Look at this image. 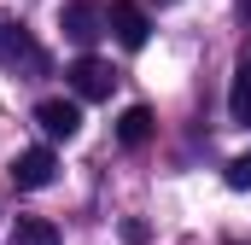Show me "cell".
I'll return each instance as SVG.
<instances>
[{
    "label": "cell",
    "mask_w": 251,
    "mask_h": 245,
    "mask_svg": "<svg viewBox=\"0 0 251 245\" xmlns=\"http://www.w3.org/2000/svg\"><path fill=\"white\" fill-rule=\"evenodd\" d=\"M228 187H240V193L251 187V152H240V158L228 164Z\"/></svg>",
    "instance_id": "30bf717a"
},
{
    "label": "cell",
    "mask_w": 251,
    "mask_h": 245,
    "mask_svg": "<svg viewBox=\"0 0 251 245\" xmlns=\"http://www.w3.org/2000/svg\"><path fill=\"white\" fill-rule=\"evenodd\" d=\"M35 122H41L47 140H76L82 134V105L76 99H41L35 105Z\"/></svg>",
    "instance_id": "7a4b0ae2"
},
{
    "label": "cell",
    "mask_w": 251,
    "mask_h": 245,
    "mask_svg": "<svg viewBox=\"0 0 251 245\" xmlns=\"http://www.w3.org/2000/svg\"><path fill=\"white\" fill-rule=\"evenodd\" d=\"M0 59L12 64V70H29V76H41V70H47V53H41L18 24H0Z\"/></svg>",
    "instance_id": "277c9868"
},
{
    "label": "cell",
    "mask_w": 251,
    "mask_h": 245,
    "mask_svg": "<svg viewBox=\"0 0 251 245\" xmlns=\"http://www.w3.org/2000/svg\"><path fill=\"white\" fill-rule=\"evenodd\" d=\"M53 175H59V158H53L47 146H29V152H18V164H12V181L29 187V193L53 187Z\"/></svg>",
    "instance_id": "5b68a950"
},
{
    "label": "cell",
    "mask_w": 251,
    "mask_h": 245,
    "mask_svg": "<svg viewBox=\"0 0 251 245\" xmlns=\"http://www.w3.org/2000/svg\"><path fill=\"white\" fill-rule=\"evenodd\" d=\"M12 245H59V228H53L47 216H24V222L12 228Z\"/></svg>",
    "instance_id": "ba28073f"
},
{
    "label": "cell",
    "mask_w": 251,
    "mask_h": 245,
    "mask_svg": "<svg viewBox=\"0 0 251 245\" xmlns=\"http://www.w3.org/2000/svg\"><path fill=\"white\" fill-rule=\"evenodd\" d=\"M70 76V88H76V99H111V64L94 59V53H82V59L64 70Z\"/></svg>",
    "instance_id": "3957f363"
},
{
    "label": "cell",
    "mask_w": 251,
    "mask_h": 245,
    "mask_svg": "<svg viewBox=\"0 0 251 245\" xmlns=\"http://www.w3.org/2000/svg\"><path fill=\"white\" fill-rule=\"evenodd\" d=\"M105 29L123 41L128 53H140L146 47V35H152V24H146V12L134 6V0H111V12H105Z\"/></svg>",
    "instance_id": "6da1fadb"
},
{
    "label": "cell",
    "mask_w": 251,
    "mask_h": 245,
    "mask_svg": "<svg viewBox=\"0 0 251 245\" xmlns=\"http://www.w3.org/2000/svg\"><path fill=\"white\" fill-rule=\"evenodd\" d=\"M228 111H234V122H251V64H240V70H234V88H228Z\"/></svg>",
    "instance_id": "9c48e42d"
},
{
    "label": "cell",
    "mask_w": 251,
    "mask_h": 245,
    "mask_svg": "<svg viewBox=\"0 0 251 245\" xmlns=\"http://www.w3.org/2000/svg\"><path fill=\"white\" fill-rule=\"evenodd\" d=\"M117 140H123V146H146V140H152V111H146V105H128L123 117H117Z\"/></svg>",
    "instance_id": "52a82bcc"
},
{
    "label": "cell",
    "mask_w": 251,
    "mask_h": 245,
    "mask_svg": "<svg viewBox=\"0 0 251 245\" xmlns=\"http://www.w3.org/2000/svg\"><path fill=\"white\" fill-rule=\"evenodd\" d=\"M59 24H64V35L82 41V47H88L94 35H105V12H100L94 0H70V6L59 12Z\"/></svg>",
    "instance_id": "8992f818"
}]
</instances>
